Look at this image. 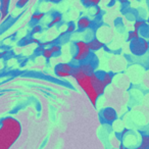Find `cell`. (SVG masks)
<instances>
[{"label": "cell", "instance_id": "cell-24", "mask_svg": "<svg viewBox=\"0 0 149 149\" xmlns=\"http://www.w3.org/2000/svg\"><path fill=\"white\" fill-rule=\"evenodd\" d=\"M90 1H91V5H95V6H97V5L100 3L101 0H90Z\"/></svg>", "mask_w": 149, "mask_h": 149}, {"label": "cell", "instance_id": "cell-21", "mask_svg": "<svg viewBox=\"0 0 149 149\" xmlns=\"http://www.w3.org/2000/svg\"><path fill=\"white\" fill-rule=\"evenodd\" d=\"M29 1H30V0H19V1H17V5L19 7H24L28 2H29Z\"/></svg>", "mask_w": 149, "mask_h": 149}, {"label": "cell", "instance_id": "cell-10", "mask_svg": "<svg viewBox=\"0 0 149 149\" xmlns=\"http://www.w3.org/2000/svg\"><path fill=\"white\" fill-rule=\"evenodd\" d=\"M101 80H102V82H103L104 86L107 87V86L110 85L111 82H112V74H109V72H104L103 76H102V78H101Z\"/></svg>", "mask_w": 149, "mask_h": 149}, {"label": "cell", "instance_id": "cell-12", "mask_svg": "<svg viewBox=\"0 0 149 149\" xmlns=\"http://www.w3.org/2000/svg\"><path fill=\"white\" fill-rule=\"evenodd\" d=\"M57 66L61 68L62 70H64V72H70V74H72L74 70V66H72V64H70V63H59Z\"/></svg>", "mask_w": 149, "mask_h": 149}, {"label": "cell", "instance_id": "cell-31", "mask_svg": "<svg viewBox=\"0 0 149 149\" xmlns=\"http://www.w3.org/2000/svg\"><path fill=\"white\" fill-rule=\"evenodd\" d=\"M148 136H149V134H148Z\"/></svg>", "mask_w": 149, "mask_h": 149}, {"label": "cell", "instance_id": "cell-26", "mask_svg": "<svg viewBox=\"0 0 149 149\" xmlns=\"http://www.w3.org/2000/svg\"><path fill=\"white\" fill-rule=\"evenodd\" d=\"M120 149H141V147L139 146V147H135V148H129V147H125L124 145H120Z\"/></svg>", "mask_w": 149, "mask_h": 149}, {"label": "cell", "instance_id": "cell-17", "mask_svg": "<svg viewBox=\"0 0 149 149\" xmlns=\"http://www.w3.org/2000/svg\"><path fill=\"white\" fill-rule=\"evenodd\" d=\"M44 17V13H36L32 15V19L33 21H36V22H39L41 21L42 19Z\"/></svg>", "mask_w": 149, "mask_h": 149}, {"label": "cell", "instance_id": "cell-23", "mask_svg": "<svg viewBox=\"0 0 149 149\" xmlns=\"http://www.w3.org/2000/svg\"><path fill=\"white\" fill-rule=\"evenodd\" d=\"M82 3H83L85 6H90V5H91V1H90V0H82Z\"/></svg>", "mask_w": 149, "mask_h": 149}, {"label": "cell", "instance_id": "cell-14", "mask_svg": "<svg viewBox=\"0 0 149 149\" xmlns=\"http://www.w3.org/2000/svg\"><path fill=\"white\" fill-rule=\"evenodd\" d=\"M9 1L10 0H1V7H0V11L2 13H8V6H9Z\"/></svg>", "mask_w": 149, "mask_h": 149}, {"label": "cell", "instance_id": "cell-19", "mask_svg": "<svg viewBox=\"0 0 149 149\" xmlns=\"http://www.w3.org/2000/svg\"><path fill=\"white\" fill-rule=\"evenodd\" d=\"M76 30V26H74V24L70 23V25L68 26V29H66V33H72V32Z\"/></svg>", "mask_w": 149, "mask_h": 149}, {"label": "cell", "instance_id": "cell-11", "mask_svg": "<svg viewBox=\"0 0 149 149\" xmlns=\"http://www.w3.org/2000/svg\"><path fill=\"white\" fill-rule=\"evenodd\" d=\"M141 149H149V136L148 135H143L141 137Z\"/></svg>", "mask_w": 149, "mask_h": 149}, {"label": "cell", "instance_id": "cell-27", "mask_svg": "<svg viewBox=\"0 0 149 149\" xmlns=\"http://www.w3.org/2000/svg\"><path fill=\"white\" fill-rule=\"evenodd\" d=\"M100 13H101V8H99V7H98L97 10H96V13H95V15L97 17V15H99Z\"/></svg>", "mask_w": 149, "mask_h": 149}, {"label": "cell", "instance_id": "cell-6", "mask_svg": "<svg viewBox=\"0 0 149 149\" xmlns=\"http://www.w3.org/2000/svg\"><path fill=\"white\" fill-rule=\"evenodd\" d=\"M92 81H93V85L95 90L99 95H102L105 91V86H104L103 82H102L101 78H99L95 72L92 74Z\"/></svg>", "mask_w": 149, "mask_h": 149}, {"label": "cell", "instance_id": "cell-15", "mask_svg": "<svg viewBox=\"0 0 149 149\" xmlns=\"http://www.w3.org/2000/svg\"><path fill=\"white\" fill-rule=\"evenodd\" d=\"M60 22H61V17H60L59 15H55V17H53V19H52L51 22H50L49 25H48V27L51 28V27H53V26H55V25H57V24H59Z\"/></svg>", "mask_w": 149, "mask_h": 149}, {"label": "cell", "instance_id": "cell-28", "mask_svg": "<svg viewBox=\"0 0 149 149\" xmlns=\"http://www.w3.org/2000/svg\"><path fill=\"white\" fill-rule=\"evenodd\" d=\"M4 54H6V51L2 52V53H0V57H1V56H3V55H4Z\"/></svg>", "mask_w": 149, "mask_h": 149}, {"label": "cell", "instance_id": "cell-3", "mask_svg": "<svg viewBox=\"0 0 149 149\" xmlns=\"http://www.w3.org/2000/svg\"><path fill=\"white\" fill-rule=\"evenodd\" d=\"M74 46L77 48V53L74 54V59L76 60V61L84 62L89 57L90 53H91L89 45H88V43L85 41H77L74 43Z\"/></svg>", "mask_w": 149, "mask_h": 149}, {"label": "cell", "instance_id": "cell-1", "mask_svg": "<svg viewBox=\"0 0 149 149\" xmlns=\"http://www.w3.org/2000/svg\"><path fill=\"white\" fill-rule=\"evenodd\" d=\"M94 72V68L91 63H81L80 65L76 66L74 72H72V77L77 81L78 85L88 96L90 102L94 106L97 103V99L99 94L95 90L92 81V74Z\"/></svg>", "mask_w": 149, "mask_h": 149}, {"label": "cell", "instance_id": "cell-20", "mask_svg": "<svg viewBox=\"0 0 149 149\" xmlns=\"http://www.w3.org/2000/svg\"><path fill=\"white\" fill-rule=\"evenodd\" d=\"M50 49H51V51L54 53H58V52L60 51V46L59 45H52L51 47H50Z\"/></svg>", "mask_w": 149, "mask_h": 149}, {"label": "cell", "instance_id": "cell-16", "mask_svg": "<svg viewBox=\"0 0 149 149\" xmlns=\"http://www.w3.org/2000/svg\"><path fill=\"white\" fill-rule=\"evenodd\" d=\"M42 55H43L46 59H50V58L53 56V52L51 51L50 48H45V49L43 50V52H42Z\"/></svg>", "mask_w": 149, "mask_h": 149}, {"label": "cell", "instance_id": "cell-13", "mask_svg": "<svg viewBox=\"0 0 149 149\" xmlns=\"http://www.w3.org/2000/svg\"><path fill=\"white\" fill-rule=\"evenodd\" d=\"M139 38H140V35H139V32L137 31V30L129 32V34H128V41L129 42L133 41V40H137V39H139Z\"/></svg>", "mask_w": 149, "mask_h": 149}, {"label": "cell", "instance_id": "cell-7", "mask_svg": "<svg viewBox=\"0 0 149 149\" xmlns=\"http://www.w3.org/2000/svg\"><path fill=\"white\" fill-rule=\"evenodd\" d=\"M88 45H89V48L91 51H97V50H100L101 48L104 47L103 42H101L97 38H94L91 41L88 42Z\"/></svg>", "mask_w": 149, "mask_h": 149}, {"label": "cell", "instance_id": "cell-25", "mask_svg": "<svg viewBox=\"0 0 149 149\" xmlns=\"http://www.w3.org/2000/svg\"><path fill=\"white\" fill-rule=\"evenodd\" d=\"M7 15H8V13H1V17H0V19H1V21H3V19H6Z\"/></svg>", "mask_w": 149, "mask_h": 149}, {"label": "cell", "instance_id": "cell-30", "mask_svg": "<svg viewBox=\"0 0 149 149\" xmlns=\"http://www.w3.org/2000/svg\"><path fill=\"white\" fill-rule=\"evenodd\" d=\"M147 24H148V25H149V17H148V21H147Z\"/></svg>", "mask_w": 149, "mask_h": 149}, {"label": "cell", "instance_id": "cell-18", "mask_svg": "<svg viewBox=\"0 0 149 149\" xmlns=\"http://www.w3.org/2000/svg\"><path fill=\"white\" fill-rule=\"evenodd\" d=\"M145 25H146V23H145L144 21H136L134 24V30H137V31H138L140 28L144 27Z\"/></svg>", "mask_w": 149, "mask_h": 149}, {"label": "cell", "instance_id": "cell-4", "mask_svg": "<svg viewBox=\"0 0 149 149\" xmlns=\"http://www.w3.org/2000/svg\"><path fill=\"white\" fill-rule=\"evenodd\" d=\"M130 48L133 54L141 56L146 53L147 50L149 49V43L144 38H139V39H137V40L131 41Z\"/></svg>", "mask_w": 149, "mask_h": 149}, {"label": "cell", "instance_id": "cell-29", "mask_svg": "<svg viewBox=\"0 0 149 149\" xmlns=\"http://www.w3.org/2000/svg\"><path fill=\"white\" fill-rule=\"evenodd\" d=\"M120 2H122V3H126L127 0H120Z\"/></svg>", "mask_w": 149, "mask_h": 149}, {"label": "cell", "instance_id": "cell-9", "mask_svg": "<svg viewBox=\"0 0 149 149\" xmlns=\"http://www.w3.org/2000/svg\"><path fill=\"white\" fill-rule=\"evenodd\" d=\"M55 74L57 76V77L59 78H68V77H72V74H70V72H64V70H62L60 68H58L57 65L55 66Z\"/></svg>", "mask_w": 149, "mask_h": 149}, {"label": "cell", "instance_id": "cell-5", "mask_svg": "<svg viewBox=\"0 0 149 149\" xmlns=\"http://www.w3.org/2000/svg\"><path fill=\"white\" fill-rule=\"evenodd\" d=\"M101 116H102V118L104 120V122L108 123V124L113 123L114 120H116V118H118L116 111L111 107H107V108H105V109L102 110Z\"/></svg>", "mask_w": 149, "mask_h": 149}, {"label": "cell", "instance_id": "cell-2", "mask_svg": "<svg viewBox=\"0 0 149 149\" xmlns=\"http://www.w3.org/2000/svg\"><path fill=\"white\" fill-rule=\"evenodd\" d=\"M22 126L13 116L4 118L0 122V149H9L19 139Z\"/></svg>", "mask_w": 149, "mask_h": 149}, {"label": "cell", "instance_id": "cell-22", "mask_svg": "<svg viewBox=\"0 0 149 149\" xmlns=\"http://www.w3.org/2000/svg\"><path fill=\"white\" fill-rule=\"evenodd\" d=\"M40 31H41V27H40V26H35V27L33 28V34H37V33H39Z\"/></svg>", "mask_w": 149, "mask_h": 149}, {"label": "cell", "instance_id": "cell-8", "mask_svg": "<svg viewBox=\"0 0 149 149\" xmlns=\"http://www.w3.org/2000/svg\"><path fill=\"white\" fill-rule=\"evenodd\" d=\"M92 22L90 21L88 17H81V19L78 21V28L80 30H85V29H88V28L91 26Z\"/></svg>", "mask_w": 149, "mask_h": 149}]
</instances>
